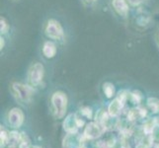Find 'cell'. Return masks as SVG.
<instances>
[{
  "label": "cell",
  "mask_w": 159,
  "mask_h": 148,
  "mask_svg": "<svg viewBox=\"0 0 159 148\" xmlns=\"http://www.w3.org/2000/svg\"><path fill=\"white\" fill-rule=\"evenodd\" d=\"M51 103H52L54 117L57 119L64 118L67 111V105H68V99L66 94L61 91L54 92L52 95Z\"/></svg>",
  "instance_id": "6da1fadb"
},
{
  "label": "cell",
  "mask_w": 159,
  "mask_h": 148,
  "mask_svg": "<svg viewBox=\"0 0 159 148\" xmlns=\"http://www.w3.org/2000/svg\"><path fill=\"white\" fill-rule=\"evenodd\" d=\"M11 89L16 99L22 103H29L35 92L32 86L19 83V82H13L11 85Z\"/></svg>",
  "instance_id": "7a4b0ae2"
},
{
  "label": "cell",
  "mask_w": 159,
  "mask_h": 148,
  "mask_svg": "<svg viewBox=\"0 0 159 148\" xmlns=\"http://www.w3.org/2000/svg\"><path fill=\"white\" fill-rule=\"evenodd\" d=\"M25 116L24 113L19 108H12L7 113L6 116V122L9 127L12 128H19L24 123Z\"/></svg>",
  "instance_id": "3957f363"
},
{
  "label": "cell",
  "mask_w": 159,
  "mask_h": 148,
  "mask_svg": "<svg viewBox=\"0 0 159 148\" xmlns=\"http://www.w3.org/2000/svg\"><path fill=\"white\" fill-rule=\"evenodd\" d=\"M43 75H45V68L40 62H36L32 65L28 72V80L31 86H38L42 83Z\"/></svg>",
  "instance_id": "277c9868"
},
{
  "label": "cell",
  "mask_w": 159,
  "mask_h": 148,
  "mask_svg": "<svg viewBox=\"0 0 159 148\" xmlns=\"http://www.w3.org/2000/svg\"><path fill=\"white\" fill-rule=\"evenodd\" d=\"M127 98H128V95L125 91H122V92L119 93V96L116 99H114V100L111 102V104L109 105L108 113H109L110 116L111 117H117L118 116V114L120 113V111H122Z\"/></svg>",
  "instance_id": "5b68a950"
},
{
  "label": "cell",
  "mask_w": 159,
  "mask_h": 148,
  "mask_svg": "<svg viewBox=\"0 0 159 148\" xmlns=\"http://www.w3.org/2000/svg\"><path fill=\"white\" fill-rule=\"evenodd\" d=\"M46 34L48 35V37L52 38V39L59 40L63 37V29L61 25L59 24V22L54 19H52L48 22Z\"/></svg>",
  "instance_id": "8992f818"
},
{
  "label": "cell",
  "mask_w": 159,
  "mask_h": 148,
  "mask_svg": "<svg viewBox=\"0 0 159 148\" xmlns=\"http://www.w3.org/2000/svg\"><path fill=\"white\" fill-rule=\"evenodd\" d=\"M104 128L99 123H91L85 128L84 134L89 138H96L103 133Z\"/></svg>",
  "instance_id": "52a82bcc"
},
{
  "label": "cell",
  "mask_w": 159,
  "mask_h": 148,
  "mask_svg": "<svg viewBox=\"0 0 159 148\" xmlns=\"http://www.w3.org/2000/svg\"><path fill=\"white\" fill-rule=\"evenodd\" d=\"M79 127L80 125L78 124V119L75 118L73 114L68 116L63 123V128L69 134H74Z\"/></svg>",
  "instance_id": "ba28073f"
},
{
  "label": "cell",
  "mask_w": 159,
  "mask_h": 148,
  "mask_svg": "<svg viewBox=\"0 0 159 148\" xmlns=\"http://www.w3.org/2000/svg\"><path fill=\"white\" fill-rule=\"evenodd\" d=\"M113 6L115 10L122 16H125L129 12V5L125 0H113Z\"/></svg>",
  "instance_id": "9c48e42d"
},
{
  "label": "cell",
  "mask_w": 159,
  "mask_h": 148,
  "mask_svg": "<svg viewBox=\"0 0 159 148\" xmlns=\"http://www.w3.org/2000/svg\"><path fill=\"white\" fill-rule=\"evenodd\" d=\"M43 52L48 58H52L57 53V47L52 42H46L43 47Z\"/></svg>",
  "instance_id": "30bf717a"
},
{
  "label": "cell",
  "mask_w": 159,
  "mask_h": 148,
  "mask_svg": "<svg viewBox=\"0 0 159 148\" xmlns=\"http://www.w3.org/2000/svg\"><path fill=\"white\" fill-rule=\"evenodd\" d=\"M145 114H146V110L139 108V109L131 110L129 114L128 118L131 120H134V119H139L140 118H143V117H145Z\"/></svg>",
  "instance_id": "8fae6325"
},
{
  "label": "cell",
  "mask_w": 159,
  "mask_h": 148,
  "mask_svg": "<svg viewBox=\"0 0 159 148\" xmlns=\"http://www.w3.org/2000/svg\"><path fill=\"white\" fill-rule=\"evenodd\" d=\"M147 107H148L152 114H158L159 113V99L155 97H150L147 99Z\"/></svg>",
  "instance_id": "7c38bea8"
},
{
  "label": "cell",
  "mask_w": 159,
  "mask_h": 148,
  "mask_svg": "<svg viewBox=\"0 0 159 148\" xmlns=\"http://www.w3.org/2000/svg\"><path fill=\"white\" fill-rule=\"evenodd\" d=\"M103 91L105 93V95L107 98H112L115 95V86L112 84L111 82H106L103 85Z\"/></svg>",
  "instance_id": "4fadbf2b"
},
{
  "label": "cell",
  "mask_w": 159,
  "mask_h": 148,
  "mask_svg": "<svg viewBox=\"0 0 159 148\" xmlns=\"http://www.w3.org/2000/svg\"><path fill=\"white\" fill-rule=\"evenodd\" d=\"M0 134H1V135H0V140H1V148H2L9 141L10 134L5 129H3L2 128H1V131H0Z\"/></svg>",
  "instance_id": "5bb4252c"
},
{
  "label": "cell",
  "mask_w": 159,
  "mask_h": 148,
  "mask_svg": "<svg viewBox=\"0 0 159 148\" xmlns=\"http://www.w3.org/2000/svg\"><path fill=\"white\" fill-rule=\"evenodd\" d=\"M0 23H1V34H5V33H7L8 29H9V25L6 22L4 18H1L0 20Z\"/></svg>",
  "instance_id": "9a60e30c"
},
{
  "label": "cell",
  "mask_w": 159,
  "mask_h": 148,
  "mask_svg": "<svg viewBox=\"0 0 159 148\" xmlns=\"http://www.w3.org/2000/svg\"><path fill=\"white\" fill-rule=\"evenodd\" d=\"M131 97L134 98V100H133L134 103H139L140 100H141V95L139 94V92H136V91H134L133 94H131Z\"/></svg>",
  "instance_id": "2e32d148"
},
{
  "label": "cell",
  "mask_w": 159,
  "mask_h": 148,
  "mask_svg": "<svg viewBox=\"0 0 159 148\" xmlns=\"http://www.w3.org/2000/svg\"><path fill=\"white\" fill-rule=\"evenodd\" d=\"M81 113H82L83 116L89 118V119L92 117V111H91V109H89V108H83V109H82Z\"/></svg>",
  "instance_id": "e0dca14e"
},
{
  "label": "cell",
  "mask_w": 159,
  "mask_h": 148,
  "mask_svg": "<svg viewBox=\"0 0 159 148\" xmlns=\"http://www.w3.org/2000/svg\"><path fill=\"white\" fill-rule=\"evenodd\" d=\"M128 1L131 4V5H134V6H136V5H139L140 4L143 0H128Z\"/></svg>",
  "instance_id": "ac0fdd59"
},
{
  "label": "cell",
  "mask_w": 159,
  "mask_h": 148,
  "mask_svg": "<svg viewBox=\"0 0 159 148\" xmlns=\"http://www.w3.org/2000/svg\"><path fill=\"white\" fill-rule=\"evenodd\" d=\"M3 47H4V39L1 38V48H3Z\"/></svg>",
  "instance_id": "d6986e66"
},
{
  "label": "cell",
  "mask_w": 159,
  "mask_h": 148,
  "mask_svg": "<svg viewBox=\"0 0 159 148\" xmlns=\"http://www.w3.org/2000/svg\"><path fill=\"white\" fill-rule=\"evenodd\" d=\"M86 2H88V3H93V2H95L96 0H85Z\"/></svg>",
  "instance_id": "ffe728a7"
},
{
  "label": "cell",
  "mask_w": 159,
  "mask_h": 148,
  "mask_svg": "<svg viewBox=\"0 0 159 148\" xmlns=\"http://www.w3.org/2000/svg\"><path fill=\"white\" fill-rule=\"evenodd\" d=\"M27 148H42L41 146H31V147H27Z\"/></svg>",
  "instance_id": "44dd1931"
},
{
  "label": "cell",
  "mask_w": 159,
  "mask_h": 148,
  "mask_svg": "<svg viewBox=\"0 0 159 148\" xmlns=\"http://www.w3.org/2000/svg\"><path fill=\"white\" fill-rule=\"evenodd\" d=\"M8 148H16V147H14V146H10V147H8Z\"/></svg>",
  "instance_id": "7402d4cb"
}]
</instances>
